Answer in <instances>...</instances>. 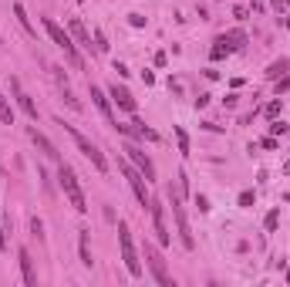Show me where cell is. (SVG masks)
<instances>
[{
    "label": "cell",
    "instance_id": "obj_1",
    "mask_svg": "<svg viewBox=\"0 0 290 287\" xmlns=\"http://www.w3.org/2000/svg\"><path fill=\"white\" fill-rule=\"evenodd\" d=\"M41 27H44L47 31V37H51V41H54L57 47H61V51H64V58H67V65L71 68H85V61H81V54H78V44H75V41H71V34L67 31H61V24L54 21V17H44V21H41Z\"/></svg>",
    "mask_w": 290,
    "mask_h": 287
},
{
    "label": "cell",
    "instance_id": "obj_2",
    "mask_svg": "<svg viewBox=\"0 0 290 287\" xmlns=\"http://www.w3.org/2000/svg\"><path fill=\"white\" fill-rule=\"evenodd\" d=\"M57 125H61V129H64V132L71 135V139H75V145L81 149V155H85V159H91V166H95V169L101 173V176H105V173H108V159L101 155V149H98V145L91 142V139H88L85 132H78L75 125H67V122H61V119H57Z\"/></svg>",
    "mask_w": 290,
    "mask_h": 287
},
{
    "label": "cell",
    "instance_id": "obj_3",
    "mask_svg": "<svg viewBox=\"0 0 290 287\" xmlns=\"http://www.w3.org/2000/svg\"><path fill=\"white\" fill-rule=\"evenodd\" d=\"M57 179H61V189H64L67 203L78 213H88V203H85V193H81V183L75 176V169L67 166V162H57Z\"/></svg>",
    "mask_w": 290,
    "mask_h": 287
},
{
    "label": "cell",
    "instance_id": "obj_4",
    "mask_svg": "<svg viewBox=\"0 0 290 287\" xmlns=\"http://www.w3.org/2000/svg\"><path fill=\"white\" fill-rule=\"evenodd\" d=\"M118 247H122V260L128 267V274L142 277V260H138V250H135V243H132V230H128L125 220H118Z\"/></svg>",
    "mask_w": 290,
    "mask_h": 287
},
{
    "label": "cell",
    "instance_id": "obj_5",
    "mask_svg": "<svg viewBox=\"0 0 290 287\" xmlns=\"http://www.w3.org/2000/svg\"><path fill=\"white\" fill-rule=\"evenodd\" d=\"M169 203H172V216H176V230H179V240L186 250H196V237H192V226H189V216L182 210V203H179L176 193H169Z\"/></svg>",
    "mask_w": 290,
    "mask_h": 287
},
{
    "label": "cell",
    "instance_id": "obj_6",
    "mask_svg": "<svg viewBox=\"0 0 290 287\" xmlns=\"http://www.w3.org/2000/svg\"><path fill=\"white\" fill-rule=\"evenodd\" d=\"M145 264H149V270H152V277H156V284L172 287V274L166 270V257L159 254L152 243H145Z\"/></svg>",
    "mask_w": 290,
    "mask_h": 287
},
{
    "label": "cell",
    "instance_id": "obj_7",
    "mask_svg": "<svg viewBox=\"0 0 290 287\" xmlns=\"http://www.w3.org/2000/svg\"><path fill=\"white\" fill-rule=\"evenodd\" d=\"M122 173H125V179H128V186H132L135 199H138V206H142V210H149L152 196H149V189H145V176H142L135 166H128V162H122Z\"/></svg>",
    "mask_w": 290,
    "mask_h": 287
},
{
    "label": "cell",
    "instance_id": "obj_8",
    "mask_svg": "<svg viewBox=\"0 0 290 287\" xmlns=\"http://www.w3.org/2000/svg\"><path fill=\"white\" fill-rule=\"evenodd\" d=\"M149 213H152V226H156V240L162 243V247H169L172 243V233H169L166 226V206L159 203L156 196H152V203H149Z\"/></svg>",
    "mask_w": 290,
    "mask_h": 287
},
{
    "label": "cell",
    "instance_id": "obj_9",
    "mask_svg": "<svg viewBox=\"0 0 290 287\" xmlns=\"http://www.w3.org/2000/svg\"><path fill=\"white\" fill-rule=\"evenodd\" d=\"M125 152H128V159H132V166L145 176V183H152V179H156V166H152V159H149L138 145H135V142H125Z\"/></svg>",
    "mask_w": 290,
    "mask_h": 287
},
{
    "label": "cell",
    "instance_id": "obj_10",
    "mask_svg": "<svg viewBox=\"0 0 290 287\" xmlns=\"http://www.w3.org/2000/svg\"><path fill=\"white\" fill-rule=\"evenodd\" d=\"M108 98H112L122 111H128V115H135V108H138V105H135V98H132V91L125 88V85H118V81L108 88Z\"/></svg>",
    "mask_w": 290,
    "mask_h": 287
},
{
    "label": "cell",
    "instance_id": "obj_11",
    "mask_svg": "<svg viewBox=\"0 0 290 287\" xmlns=\"http://www.w3.org/2000/svg\"><path fill=\"white\" fill-rule=\"evenodd\" d=\"M91 101H95V108L105 115V122H108L112 129H118V119H115V111H112V98H108L101 88H95V85H91Z\"/></svg>",
    "mask_w": 290,
    "mask_h": 287
},
{
    "label": "cell",
    "instance_id": "obj_12",
    "mask_svg": "<svg viewBox=\"0 0 290 287\" xmlns=\"http://www.w3.org/2000/svg\"><path fill=\"white\" fill-rule=\"evenodd\" d=\"M11 91H14V98H17V108H21L31 122H37V105L31 101V95L21 91V81H17V78H11Z\"/></svg>",
    "mask_w": 290,
    "mask_h": 287
},
{
    "label": "cell",
    "instance_id": "obj_13",
    "mask_svg": "<svg viewBox=\"0 0 290 287\" xmlns=\"http://www.w3.org/2000/svg\"><path fill=\"white\" fill-rule=\"evenodd\" d=\"M27 135H31V142L37 145V149H41V152H44L47 159H54V162H61V152L54 149V142H51V139H47L44 132H37V129L31 125V129H27Z\"/></svg>",
    "mask_w": 290,
    "mask_h": 287
},
{
    "label": "cell",
    "instance_id": "obj_14",
    "mask_svg": "<svg viewBox=\"0 0 290 287\" xmlns=\"http://www.w3.org/2000/svg\"><path fill=\"white\" fill-rule=\"evenodd\" d=\"M17 260H21L24 284H27V287H37V270H34V260H31V250H27V247H21V250H17Z\"/></svg>",
    "mask_w": 290,
    "mask_h": 287
},
{
    "label": "cell",
    "instance_id": "obj_15",
    "mask_svg": "<svg viewBox=\"0 0 290 287\" xmlns=\"http://www.w3.org/2000/svg\"><path fill=\"white\" fill-rule=\"evenodd\" d=\"M67 31H71V37H75V41H78V44L85 47V51H91V34H88V27H85V24H81L78 17H71Z\"/></svg>",
    "mask_w": 290,
    "mask_h": 287
},
{
    "label": "cell",
    "instance_id": "obj_16",
    "mask_svg": "<svg viewBox=\"0 0 290 287\" xmlns=\"http://www.w3.org/2000/svg\"><path fill=\"white\" fill-rule=\"evenodd\" d=\"M226 54H233V44H230L226 34H220V37L212 41V47H209V58H212V61H223Z\"/></svg>",
    "mask_w": 290,
    "mask_h": 287
},
{
    "label": "cell",
    "instance_id": "obj_17",
    "mask_svg": "<svg viewBox=\"0 0 290 287\" xmlns=\"http://www.w3.org/2000/svg\"><path fill=\"white\" fill-rule=\"evenodd\" d=\"M14 17L21 21V27H24V31H27V34H31V37H37V31H34L31 17H27V11H24V4H14Z\"/></svg>",
    "mask_w": 290,
    "mask_h": 287
},
{
    "label": "cell",
    "instance_id": "obj_18",
    "mask_svg": "<svg viewBox=\"0 0 290 287\" xmlns=\"http://www.w3.org/2000/svg\"><path fill=\"white\" fill-rule=\"evenodd\" d=\"M287 68H290V61H287V58H280V61H273V65L267 68V78H270V81H277L280 75H287Z\"/></svg>",
    "mask_w": 290,
    "mask_h": 287
},
{
    "label": "cell",
    "instance_id": "obj_19",
    "mask_svg": "<svg viewBox=\"0 0 290 287\" xmlns=\"http://www.w3.org/2000/svg\"><path fill=\"white\" fill-rule=\"evenodd\" d=\"M78 247H81V264H85V267H91L95 260H91V247H88V230H81V240H78Z\"/></svg>",
    "mask_w": 290,
    "mask_h": 287
},
{
    "label": "cell",
    "instance_id": "obj_20",
    "mask_svg": "<svg viewBox=\"0 0 290 287\" xmlns=\"http://www.w3.org/2000/svg\"><path fill=\"white\" fill-rule=\"evenodd\" d=\"M0 122H4V125H14V108H11V101L4 98V91H0Z\"/></svg>",
    "mask_w": 290,
    "mask_h": 287
},
{
    "label": "cell",
    "instance_id": "obj_21",
    "mask_svg": "<svg viewBox=\"0 0 290 287\" xmlns=\"http://www.w3.org/2000/svg\"><path fill=\"white\" fill-rule=\"evenodd\" d=\"M226 37H230V44H233V51H243V47H246V34L240 31V27H236V31H230Z\"/></svg>",
    "mask_w": 290,
    "mask_h": 287
},
{
    "label": "cell",
    "instance_id": "obj_22",
    "mask_svg": "<svg viewBox=\"0 0 290 287\" xmlns=\"http://www.w3.org/2000/svg\"><path fill=\"white\" fill-rule=\"evenodd\" d=\"M176 145L182 155H189V135H186V129H179V125H176Z\"/></svg>",
    "mask_w": 290,
    "mask_h": 287
},
{
    "label": "cell",
    "instance_id": "obj_23",
    "mask_svg": "<svg viewBox=\"0 0 290 287\" xmlns=\"http://www.w3.org/2000/svg\"><path fill=\"white\" fill-rule=\"evenodd\" d=\"M280 111H283V98H280V95H277V98H273V101H270V105H267V108H263V115H267V119H277Z\"/></svg>",
    "mask_w": 290,
    "mask_h": 287
},
{
    "label": "cell",
    "instance_id": "obj_24",
    "mask_svg": "<svg viewBox=\"0 0 290 287\" xmlns=\"http://www.w3.org/2000/svg\"><path fill=\"white\" fill-rule=\"evenodd\" d=\"M263 226H267V233H273L280 226V210H270L267 213V220H263Z\"/></svg>",
    "mask_w": 290,
    "mask_h": 287
},
{
    "label": "cell",
    "instance_id": "obj_25",
    "mask_svg": "<svg viewBox=\"0 0 290 287\" xmlns=\"http://www.w3.org/2000/svg\"><path fill=\"white\" fill-rule=\"evenodd\" d=\"M31 233L37 240H44V223H41V216H31Z\"/></svg>",
    "mask_w": 290,
    "mask_h": 287
},
{
    "label": "cell",
    "instance_id": "obj_26",
    "mask_svg": "<svg viewBox=\"0 0 290 287\" xmlns=\"http://www.w3.org/2000/svg\"><path fill=\"white\" fill-rule=\"evenodd\" d=\"M290 129L283 125V122H277V119H270V135H287Z\"/></svg>",
    "mask_w": 290,
    "mask_h": 287
},
{
    "label": "cell",
    "instance_id": "obj_27",
    "mask_svg": "<svg viewBox=\"0 0 290 287\" xmlns=\"http://www.w3.org/2000/svg\"><path fill=\"white\" fill-rule=\"evenodd\" d=\"M95 51H98V54L108 51V41H105V34H101V31H95Z\"/></svg>",
    "mask_w": 290,
    "mask_h": 287
},
{
    "label": "cell",
    "instance_id": "obj_28",
    "mask_svg": "<svg viewBox=\"0 0 290 287\" xmlns=\"http://www.w3.org/2000/svg\"><path fill=\"white\" fill-rule=\"evenodd\" d=\"M253 203H257V196H253V193H250V189H246V193H240V206H253Z\"/></svg>",
    "mask_w": 290,
    "mask_h": 287
},
{
    "label": "cell",
    "instance_id": "obj_29",
    "mask_svg": "<svg viewBox=\"0 0 290 287\" xmlns=\"http://www.w3.org/2000/svg\"><path fill=\"white\" fill-rule=\"evenodd\" d=\"M64 101H67V105H71V108H75V111H81V101L75 98V95H71V91H67V85H64Z\"/></svg>",
    "mask_w": 290,
    "mask_h": 287
},
{
    "label": "cell",
    "instance_id": "obj_30",
    "mask_svg": "<svg viewBox=\"0 0 290 287\" xmlns=\"http://www.w3.org/2000/svg\"><path fill=\"white\" fill-rule=\"evenodd\" d=\"M283 91H290V75L277 78V95H283Z\"/></svg>",
    "mask_w": 290,
    "mask_h": 287
},
{
    "label": "cell",
    "instance_id": "obj_31",
    "mask_svg": "<svg viewBox=\"0 0 290 287\" xmlns=\"http://www.w3.org/2000/svg\"><path fill=\"white\" fill-rule=\"evenodd\" d=\"M128 24H132V27H145V17L142 14H128Z\"/></svg>",
    "mask_w": 290,
    "mask_h": 287
},
{
    "label": "cell",
    "instance_id": "obj_32",
    "mask_svg": "<svg viewBox=\"0 0 290 287\" xmlns=\"http://www.w3.org/2000/svg\"><path fill=\"white\" fill-rule=\"evenodd\" d=\"M196 206H199V213H209V199H206V196H196Z\"/></svg>",
    "mask_w": 290,
    "mask_h": 287
},
{
    "label": "cell",
    "instance_id": "obj_33",
    "mask_svg": "<svg viewBox=\"0 0 290 287\" xmlns=\"http://www.w3.org/2000/svg\"><path fill=\"white\" fill-rule=\"evenodd\" d=\"M209 98H212V95H206V91H202L199 98H196V108H206V105H209Z\"/></svg>",
    "mask_w": 290,
    "mask_h": 287
},
{
    "label": "cell",
    "instance_id": "obj_34",
    "mask_svg": "<svg viewBox=\"0 0 290 287\" xmlns=\"http://www.w3.org/2000/svg\"><path fill=\"white\" fill-rule=\"evenodd\" d=\"M260 145H263V149H277V135H267Z\"/></svg>",
    "mask_w": 290,
    "mask_h": 287
},
{
    "label": "cell",
    "instance_id": "obj_35",
    "mask_svg": "<svg viewBox=\"0 0 290 287\" xmlns=\"http://www.w3.org/2000/svg\"><path fill=\"white\" fill-rule=\"evenodd\" d=\"M115 71H118V78H128V75H132V71H128V68H125L122 61H115Z\"/></svg>",
    "mask_w": 290,
    "mask_h": 287
},
{
    "label": "cell",
    "instance_id": "obj_36",
    "mask_svg": "<svg viewBox=\"0 0 290 287\" xmlns=\"http://www.w3.org/2000/svg\"><path fill=\"white\" fill-rule=\"evenodd\" d=\"M7 247V237H4V226H0V250Z\"/></svg>",
    "mask_w": 290,
    "mask_h": 287
},
{
    "label": "cell",
    "instance_id": "obj_37",
    "mask_svg": "<svg viewBox=\"0 0 290 287\" xmlns=\"http://www.w3.org/2000/svg\"><path fill=\"white\" fill-rule=\"evenodd\" d=\"M283 176H290V159H287V162H283Z\"/></svg>",
    "mask_w": 290,
    "mask_h": 287
},
{
    "label": "cell",
    "instance_id": "obj_38",
    "mask_svg": "<svg viewBox=\"0 0 290 287\" xmlns=\"http://www.w3.org/2000/svg\"><path fill=\"white\" fill-rule=\"evenodd\" d=\"M287 284H290V267H287Z\"/></svg>",
    "mask_w": 290,
    "mask_h": 287
},
{
    "label": "cell",
    "instance_id": "obj_39",
    "mask_svg": "<svg viewBox=\"0 0 290 287\" xmlns=\"http://www.w3.org/2000/svg\"><path fill=\"white\" fill-rule=\"evenodd\" d=\"M0 44H4V37H0Z\"/></svg>",
    "mask_w": 290,
    "mask_h": 287
}]
</instances>
